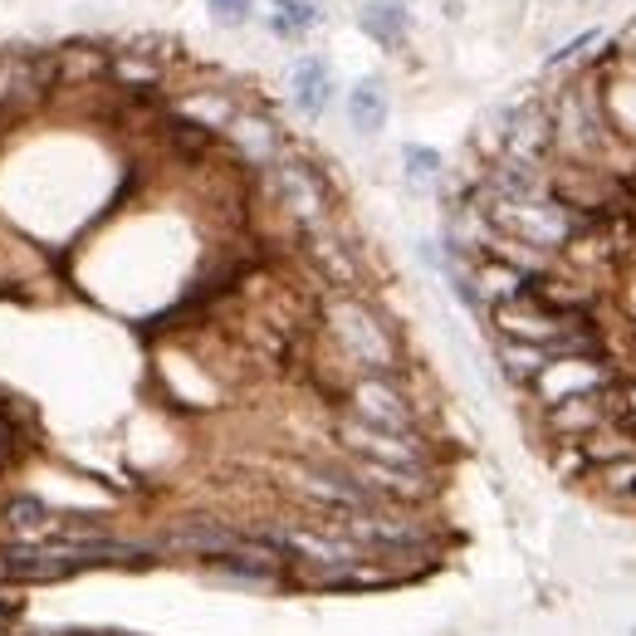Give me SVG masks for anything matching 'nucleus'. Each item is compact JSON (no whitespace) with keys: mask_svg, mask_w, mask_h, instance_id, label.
Returning a JSON list of instances; mask_svg holds the SVG:
<instances>
[{"mask_svg":"<svg viewBox=\"0 0 636 636\" xmlns=\"http://www.w3.org/2000/svg\"><path fill=\"white\" fill-rule=\"evenodd\" d=\"M402 162H407V177L411 182H436L446 172V157L436 147H421V142H407L402 147Z\"/></svg>","mask_w":636,"mask_h":636,"instance_id":"obj_17","label":"nucleus"},{"mask_svg":"<svg viewBox=\"0 0 636 636\" xmlns=\"http://www.w3.org/2000/svg\"><path fill=\"white\" fill-rule=\"evenodd\" d=\"M54 69H59V89H84V84H98V74L108 69V59L89 45H69L54 54Z\"/></svg>","mask_w":636,"mask_h":636,"instance_id":"obj_14","label":"nucleus"},{"mask_svg":"<svg viewBox=\"0 0 636 636\" xmlns=\"http://www.w3.org/2000/svg\"><path fill=\"white\" fill-rule=\"evenodd\" d=\"M602 411H607V431L617 436H636V377H612L602 387Z\"/></svg>","mask_w":636,"mask_h":636,"instance_id":"obj_15","label":"nucleus"},{"mask_svg":"<svg viewBox=\"0 0 636 636\" xmlns=\"http://www.w3.org/2000/svg\"><path fill=\"white\" fill-rule=\"evenodd\" d=\"M206 583L230 592H250V597H270V592H289V573L279 558H265V553H226V558H211L201 563Z\"/></svg>","mask_w":636,"mask_h":636,"instance_id":"obj_5","label":"nucleus"},{"mask_svg":"<svg viewBox=\"0 0 636 636\" xmlns=\"http://www.w3.org/2000/svg\"><path fill=\"white\" fill-rule=\"evenodd\" d=\"M274 35H284V40H299V35H309L318 25V5L309 0H274Z\"/></svg>","mask_w":636,"mask_h":636,"instance_id":"obj_16","label":"nucleus"},{"mask_svg":"<svg viewBox=\"0 0 636 636\" xmlns=\"http://www.w3.org/2000/svg\"><path fill=\"white\" fill-rule=\"evenodd\" d=\"M617 372H607L602 358H563V363H548L534 382H529V392L539 397V407H553V402H568V397H583V392H597V387H607Z\"/></svg>","mask_w":636,"mask_h":636,"instance_id":"obj_7","label":"nucleus"},{"mask_svg":"<svg viewBox=\"0 0 636 636\" xmlns=\"http://www.w3.org/2000/svg\"><path fill=\"white\" fill-rule=\"evenodd\" d=\"M539 421H544L553 446H568V441H583L592 431H607L602 387H597V392H583V397H568V402H553V407H539Z\"/></svg>","mask_w":636,"mask_h":636,"instance_id":"obj_9","label":"nucleus"},{"mask_svg":"<svg viewBox=\"0 0 636 636\" xmlns=\"http://www.w3.org/2000/svg\"><path fill=\"white\" fill-rule=\"evenodd\" d=\"M250 5H255V0H211V15L226 20V25H240V20L250 15Z\"/></svg>","mask_w":636,"mask_h":636,"instance_id":"obj_18","label":"nucleus"},{"mask_svg":"<svg viewBox=\"0 0 636 636\" xmlns=\"http://www.w3.org/2000/svg\"><path fill=\"white\" fill-rule=\"evenodd\" d=\"M358 25H363L382 49H402L407 45L411 20H407V5H402V0H367L363 10H358Z\"/></svg>","mask_w":636,"mask_h":636,"instance_id":"obj_13","label":"nucleus"},{"mask_svg":"<svg viewBox=\"0 0 636 636\" xmlns=\"http://www.w3.org/2000/svg\"><path fill=\"white\" fill-rule=\"evenodd\" d=\"M226 137H230V152H235L240 167L270 172L274 162L284 157V133H279V123L265 118V113H235Z\"/></svg>","mask_w":636,"mask_h":636,"instance_id":"obj_8","label":"nucleus"},{"mask_svg":"<svg viewBox=\"0 0 636 636\" xmlns=\"http://www.w3.org/2000/svg\"><path fill=\"white\" fill-rule=\"evenodd\" d=\"M588 45H597V30H588V35H578V40H573V45H568V49H558V54H553L548 64L558 69V64H568V59H578V54H583V49H588Z\"/></svg>","mask_w":636,"mask_h":636,"instance_id":"obj_19","label":"nucleus"},{"mask_svg":"<svg viewBox=\"0 0 636 636\" xmlns=\"http://www.w3.org/2000/svg\"><path fill=\"white\" fill-rule=\"evenodd\" d=\"M157 548L162 558L172 563H211V558H226V553H255L250 539H245V524H230V519H216V514H186V519H172L162 534H157Z\"/></svg>","mask_w":636,"mask_h":636,"instance_id":"obj_4","label":"nucleus"},{"mask_svg":"<svg viewBox=\"0 0 636 636\" xmlns=\"http://www.w3.org/2000/svg\"><path fill=\"white\" fill-rule=\"evenodd\" d=\"M632 636H636V627H632Z\"/></svg>","mask_w":636,"mask_h":636,"instance_id":"obj_20","label":"nucleus"},{"mask_svg":"<svg viewBox=\"0 0 636 636\" xmlns=\"http://www.w3.org/2000/svg\"><path fill=\"white\" fill-rule=\"evenodd\" d=\"M318 323L333 338V353L348 372H372V377H402L407 382V353L402 338L387 318L367 304L363 294H323L318 299Z\"/></svg>","mask_w":636,"mask_h":636,"instance_id":"obj_1","label":"nucleus"},{"mask_svg":"<svg viewBox=\"0 0 636 636\" xmlns=\"http://www.w3.org/2000/svg\"><path fill=\"white\" fill-rule=\"evenodd\" d=\"M553 108L544 103H524L504 118L500 128V152L495 157H509V162H529V167H548L553 157Z\"/></svg>","mask_w":636,"mask_h":636,"instance_id":"obj_6","label":"nucleus"},{"mask_svg":"<svg viewBox=\"0 0 636 636\" xmlns=\"http://www.w3.org/2000/svg\"><path fill=\"white\" fill-rule=\"evenodd\" d=\"M338 407L358 416L377 431H397V436H426V411L407 392L402 377H372V372H353L343 382Z\"/></svg>","mask_w":636,"mask_h":636,"instance_id":"obj_2","label":"nucleus"},{"mask_svg":"<svg viewBox=\"0 0 636 636\" xmlns=\"http://www.w3.org/2000/svg\"><path fill=\"white\" fill-rule=\"evenodd\" d=\"M289 89H294V108H299L304 118H323V108L333 103V69H328V59L304 54V59L294 64Z\"/></svg>","mask_w":636,"mask_h":636,"instance_id":"obj_11","label":"nucleus"},{"mask_svg":"<svg viewBox=\"0 0 636 636\" xmlns=\"http://www.w3.org/2000/svg\"><path fill=\"white\" fill-rule=\"evenodd\" d=\"M387 113H392V98H387V84L382 79H363L348 89V123L358 137H377L387 128Z\"/></svg>","mask_w":636,"mask_h":636,"instance_id":"obj_12","label":"nucleus"},{"mask_svg":"<svg viewBox=\"0 0 636 636\" xmlns=\"http://www.w3.org/2000/svg\"><path fill=\"white\" fill-rule=\"evenodd\" d=\"M265 191H270V201L294 221V230L304 226H323V221H333V201H338V191L328 182V172L309 162V157H279L270 172H265Z\"/></svg>","mask_w":636,"mask_h":636,"instance_id":"obj_3","label":"nucleus"},{"mask_svg":"<svg viewBox=\"0 0 636 636\" xmlns=\"http://www.w3.org/2000/svg\"><path fill=\"white\" fill-rule=\"evenodd\" d=\"M632 495H636V490H632Z\"/></svg>","mask_w":636,"mask_h":636,"instance_id":"obj_21","label":"nucleus"},{"mask_svg":"<svg viewBox=\"0 0 636 636\" xmlns=\"http://www.w3.org/2000/svg\"><path fill=\"white\" fill-rule=\"evenodd\" d=\"M59 529V509L30 490L10 495L0 504V539H20V544H45L49 534Z\"/></svg>","mask_w":636,"mask_h":636,"instance_id":"obj_10","label":"nucleus"}]
</instances>
